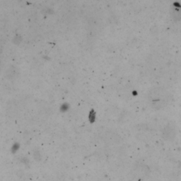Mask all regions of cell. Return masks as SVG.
I'll list each match as a JSON object with an SVG mask.
<instances>
[{
    "label": "cell",
    "instance_id": "cell-3",
    "mask_svg": "<svg viewBox=\"0 0 181 181\" xmlns=\"http://www.w3.org/2000/svg\"><path fill=\"white\" fill-rule=\"evenodd\" d=\"M19 149V144H17V143H16V144H14V145L13 146V147H12V149H13V152H16L17 150H18Z\"/></svg>",
    "mask_w": 181,
    "mask_h": 181
},
{
    "label": "cell",
    "instance_id": "cell-1",
    "mask_svg": "<svg viewBox=\"0 0 181 181\" xmlns=\"http://www.w3.org/2000/svg\"><path fill=\"white\" fill-rule=\"evenodd\" d=\"M95 119H96V113L94 110H91L89 114V120L90 123H93L95 122Z\"/></svg>",
    "mask_w": 181,
    "mask_h": 181
},
{
    "label": "cell",
    "instance_id": "cell-2",
    "mask_svg": "<svg viewBox=\"0 0 181 181\" xmlns=\"http://www.w3.org/2000/svg\"><path fill=\"white\" fill-rule=\"evenodd\" d=\"M69 109V105L67 103H64L63 105H62L61 108H60V111L62 112H66Z\"/></svg>",
    "mask_w": 181,
    "mask_h": 181
}]
</instances>
